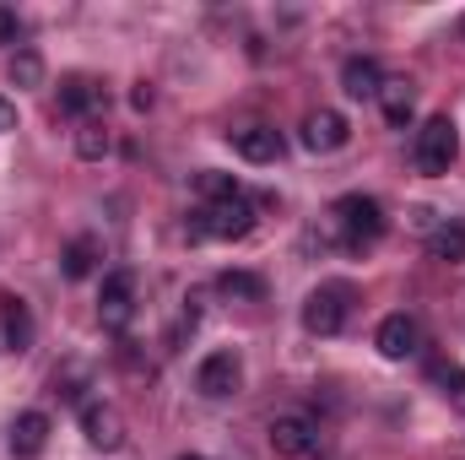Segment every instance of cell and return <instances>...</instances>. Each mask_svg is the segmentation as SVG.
I'll return each instance as SVG.
<instances>
[{
	"label": "cell",
	"instance_id": "cell-12",
	"mask_svg": "<svg viewBox=\"0 0 465 460\" xmlns=\"http://www.w3.org/2000/svg\"><path fill=\"white\" fill-rule=\"evenodd\" d=\"M232 152H238L243 163H276V157H282V130H271V125H243V130H232Z\"/></svg>",
	"mask_w": 465,
	"mask_h": 460
},
{
	"label": "cell",
	"instance_id": "cell-23",
	"mask_svg": "<svg viewBox=\"0 0 465 460\" xmlns=\"http://www.w3.org/2000/svg\"><path fill=\"white\" fill-rule=\"evenodd\" d=\"M433 379H439L444 401H450V406L465 417V374H460V368H450V363H439V368H433Z\"/></svg>",
	"mask_w": 465,
	"mask_h": 460
},
{
	"label": "cell",
	"instance_id": "cell-1",
	"mask_svg": "<svg viewBox=\"0 0 465 460\" xmlns=\"http://www.w3.org/2000/svg\"><path fill=\"white\" fill-rule=\"evenodd\" d=\"M331 223H336V233H341V244L347 249H368V244H379L384 238V228H390V217H384V206L373 201V195H341L336 206H331Z\"/></svg>",
	"mask_w": 465,
	"mask_h": 460
},
{
	"label": "cell",
	"instance_id": "cell-25",
	"mask_svg": "<svg viewBox=\"0 0 465 460\" xmlns=\"http://www.w3.org/2000/svg\"><path fill=\"white\" fill-rule=\"evenodd\" d=\"M152 98H157V93H152V82H135V93H130V109H135V115H146V109H152Z\"/></svg>",
	"mask_w": 465,
	"mask_h": 460
},
{
	"label": "cell",
	"instance_id": "cell-9",
	"mask_svg": "<svg viewBox=\"0 0 465 460\" xmlns=\"http://www.w3.org/2000/svg\"><path fill=\"white\" fill-rule=\"evenodd\" d=\"M82 434H87L93 450L114 455L119 445H124V417H119L109 401H87V406H82Z\"/></svg>",
	"mask_w": 465,
	"mask_h": 460
},
{
	"label": "cell",
	"instance_id": "cell-14",
	"mask_svg": "<svg viewBox=\"0 0 465 460\" xmlns=\"http://www.w3.org/2000/svg\"><path fill=\"white\" fill-rule=\"evenodd\" d=\"M379 109H384V119H390L395 130H406L411 115H417V87H411L406 76H384V87H379Z\"/></svg>",
	"mask_w": 465,
	"mask_h": 460
},
{
	"label": "cell",
	"instance_id": "cell-11",
	"mask_svg": "<svg viewBox=\"0 0 465 460\" xmlns=\"http://www.w3.org/2000/svg\"><path fill=\"white\" fill-rule=\"evenodd\" d=\"M33 346V309L16 293H0V352H27Z\"/></svg>",
	"mask_w": 465,
	"mask_h": 460
},
{
	"label": "cell",
	"instance_id": "cell-6",
	"mask_svg": "<svg viewBox=\"0 0 465 460\" xmlns=\"http://www.w3.org/2000/svg\"><path fill=\"white\" fill-rule=\"evenodd\" d=\"M135 293H141L135 271H109V276H104V293H98V320H104V331H124V325L135 320Z\"/></svg>",
	"mask_w": 465,
	"mask_h": 460
},
{
	"label": "cell",
	"instance_id": "cell-16",
	"mask_svg": "<svg viewBox=\"0 0 465 460\" xmlns=\"http://www.w3.org/2000/svg\"><path fill=\"white\" fill-rule=\"evenodd\" d=\"M379 87H384V71H379V60H368V55H351L347 65H341V93H347V98H379Z\"/></svg>",
	"mask_w": 465,
	"mask_h": 460
},
{
	"label": "cell",
	"instance_id": "cell-2",
	"mask_svg": "<svg viewBox=\"0 0 465 460\" xmlns=\"http://www.w3.org/2000/svg\"><path fill=\"white\" fill-rule=\"evenodd\" d=\"M455 157H460V130H455V119H450V115L422 119V130H417V146H411V163H417V174L439 179V174H450V168H455Z\"/></svg>",
	"mask_w": 465,
	"mask_h": 460
},
{
	"label": "cell",
	"instance_id": "cell-18",
	"mask_svg": "<svg viewBox=\"0 0 465 460\" xmlns=\"http://www.w3.org/2000/svg\"><path fill=\"white\" fill-rule=\"evenodd\" d=\"M217 293L232 298V304H265V276H254V271H223Z\"/></svg>",
	"mask_w": 465,
	"mask_h": 460
},
{
	"label": "cell",
	"instance_id": "cell-17",
	"mask_svg": "<svg viewBox=\"0 0 465 460\" xmlns=\"http://www.w3.org/2000/svg\"><path fill=\"white\" fill-rule=\"evenodd\" d=\"M98 104H104V87H98L93 76H65V82H60V109H65V115L87 119Z\"/></svg>",
	"mask_w": 465,
	"mask_h": 460
},
{
	"label": "cell",
	"instance_id": "cell-22",
	"mask_svg": "<svg viewBox=\"0 0 465 460\" xmlns=\"http://www.w3.org/2000/svg\"><path fill=\"white\" fill-rule=\"evenodd\" d=\"M195 190L206 195V206H212V201H232V195H243V190H238V179H232V174H217V168L195 174Z\"/></svg>",
	"mask_w": 465,
	"mask_h": 460
},
{
	"label": "cell",
	"instance_id": "cell-10",
	"mask_svg": "<svg viewBox=\"0 0 465 460\" xmlns=\"http://www.w3.org/2000/svg\"><path fill=\"white\" fill-rule=\"evenodd\" d=\"M347 141H351L347 115H336V109H314V115L303 119V146H309V152H341Z\"/></svg>",
	"mask_w": 465,
	"mask_h": 460
},
{
	"label": "cell",
	"instance_id": "cell-27",
	"mask_svg": "<svg viewBox=\"0 0 465 460\" xmlns=\"http://www.w3.org/2000/svg\"><path fill=\"white\" fill-rule=\"evenodd\" d=\"M179 460H201V455H179Z\"/></svg>",
	"mask_w": 465,
	"mask_h": 460
},
{
	"label": "cell",
	"instance_id": "cell-24",
	"mask_svg": "<svg viewBox=\"0 0 465 460\" xmlns=\"http://www.w3.org/2000/svg\"><path fill=\"white\" fill-rule=\"evenodd\" d=\"M16 33H22V16L0 5V44H16Z\"/></svg>",
	"mask_w": 465,
	"mask_h": 460
},
{
	"label": "cell",
	"instance_id": "cell-19",
	"mask_svg": "<svg viewBox=\"0 0 465 460\" xmlns=\"http://www.w3.org/2000/svg\"><path fill=\"white\" fill-rule=\"evenodd\" d=\"M428 255L444 260V265H460L465 260V223H439L428 233Z\"/></svg>",
	"mask_w": 465,
	"mask_h": 460
},
{
	"label": "cell",
	"instance_id": "cell-5",
	"mask_svg": "<svg viewBox=\"0 0 465 460\" xmlns=\"http://www.w3.org/2000/svg\"><path fill=\"white\" fill-rule=\"evenodd\" d=\"M271 450L282 460H314L320 455V423L303 417V412H287L271 423Z\"/></svg>",
	"mask_w": 465,
	"mask_h": 460
},
{
	"label": "cell",
	"instance_id": "cell-4",
	"mask_svg": "<svg viewBox=\"0 0 465 460\" xmlns=\"http://www.w3.org/2000/svg\"><path fill=\"white\" fill-rule=\"evenodd\" d=\"M347 298H351V287H341V282L314 287V293L303 298V331H309V336H336V331L347 325Z\"/></svg>",
	"mask_w": 465,
	"mask_h": 460
},
{
	"label": "cell",
	"instance_id": "cell-20",
	"mask_svg": "<svg viewBox=\"0 0 465 460\" xmlns=\"http://www.w3.org/2000/svg\"><path fill=\"white\" fill-rule=\"evenodd\" d=\"M5 76H11V87H44V55L38 49H16L5 60Z\"/></svg>",
	"mask_w": 465,
	"mask_h": 460
},
{
	"label": "cell",
	"instance_id": "cell-26",
	"mask_svg": "<svg viewBox=\"0 0 465 460\" xmlns=\"http://www.w3.org/2000/svg\"><path fill=\"white\" fill-rule=\"evenodd\" d=\"M5 130H16V104L0 98V135H5Z\"/></svg>",
	"mask_w": 465,
	"mask_h": 460
},
{
	"label": "cell",
	"instance_id": "cell-13",
	"mask_svg": "<svg viewBox=\"0 0 465 460\" xmlns=\"http://www.w3.org/2000/svg\"><path fill=\"white\" fill-rule=\"evenodd\" d=\"M98 260H104V238H98V233H76V238L60 249V271H65L71 282L93 276V271H98Z\"/></svg>",
	"mask_w": 465,
	"mask_h": 460
},
{
	"label": "cell",
	"instance_id": "cell-3",
	"mask_svg": "<svg viewBox=\"0 0 465 460\" xmlns=\"http://www.w3.org/2000/svg\"><path fill=\"white\" fill-rule=\"evenodd\" d=\"M249 233H254V206H249L243 195H232V201H212V206H201V217H195L190 238H249Z\"/></svg>",
	"mask_w": 465,
	"mask_h": 460
},
{
	"label": "cell",
	"instance_id": "cell-21",
	"mask_svg": "<svg viewBox=\"0 0 465 460\" xmlns=\"http://www.w3.org/2000/svg\"><path fill=\"white\" fill-rule=\"evenodd\" d=\"M109 125L104 119H82V130H76V157H87V163H98V157H109Z\"/></svg>",
	"mask_w": 465,
	"mask_h": 460
},
{
	"label": "cell",
	"instance_id": "cell-8",
	"mask_svg": "<svg viewBox=\"0 0 465 460\" xmlns=\"http://www.w3.org/2000/svg\"><path fill=\"white\" fill-rule=\"evenodd\" d=\"M373 346H379V357L406 363V357H417L422 331H417V320H411V315H384V320H379V331H373Z\"/></svg>",
	"mask_w": 465,
	"mask_h": 460
},
{
	"label": "cell",
	"instance_id": "cell-15",
	"mask_svg": "<svg viewBox=\"0 0 465 460\" xmlns=\"http://www.w3.org/2000/svg\"><path fill=\"white\" fill-rule=\"evenodd\" d=\"M44 445H49V417L44 412H22L11 423V455L33 460V455H44Z\"/></svg>",
	"mask_w": 465,
	"mask_h": 460
},
{
	"label": "cell",
	"instance_id": "cell-7",
	"mask_svg": "<svg viewBox=\"0 0 465 460\" xmlns=\"http://www.w3.org/2000/svg\"><path fill=\"white\" fill-rule=\"evenodd\" d=\"M238 385H243L238 352H212V357L195 368V390H201L206 401H228V395H238Z\"/></svg>",
	"mask_w": 465,
	"mask_h": 460
}]
</instances>
